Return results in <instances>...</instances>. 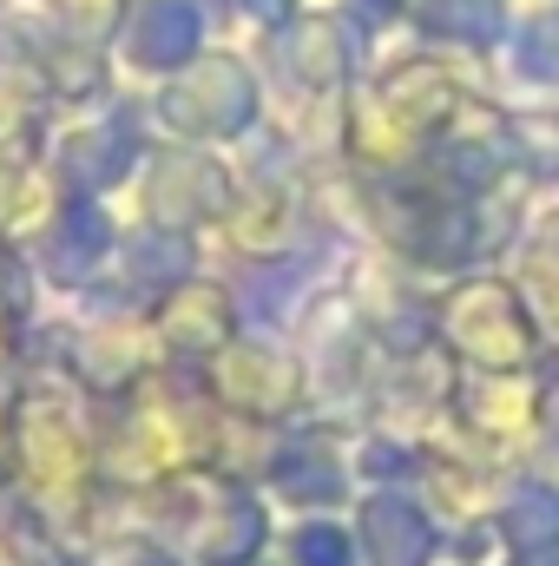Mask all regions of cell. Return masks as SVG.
Here are the masks:
<instances>
[{
  "mask_svg": "<svg viewBox=\"0 0 559 566\" xmlns=\"http://www.w3.org/2000/svg\"><path fill=\"white\" fill-rule=\"evenodd\" d=\"M507 566H559V554H507Z\"/></svg>",
  "mask_w": 559,
  "mask_h": 566,
  "instance_id": "12",
  "label": "cell"
},
{
  "mask_svg": "<svg viewBox=\"0 0 559 566\" xmlns=\"http://www.w3.org/2000/svg\"><path fill=\"white\" fill-rule=\"evenodd\" d=\"M434 336L454 356V369H474V376L547 369V329L520 296V283L507 277H461L434 303Z\"/></svg>",
  "mask_w": 559,
  "mask_h": 566,
  "instance_id": "2",
  "label": "cell"
},
{
  "mask_svg": "<svg viewBox=\"0 0 559 566\" xmlns=\"http://www.w3.org/2000/svg\"><path fill=\"white\" fill-rule=\"evenodd\" d=\"M520 296L534 303L540 329L559 343V231L540 224L527 244H520Z\"/></svg>",
  "mask_w": 559,
  "mask_h": 566,
  "instance_id": "10",
  "label": "cell"
},
{
  "mask_svg": "<svg viewBox=\"0 0 559 566\" xmlns=\"http://www.w3.org/2000/svg\"><path fill=\"white\" fill-rule=\"evenodd\" d=\"M145 323H151V336H158L165 369H211V363L244 336L238 296H231V283H218V277L171 283V290L145 310Z\"/></svg>",
  "mask_w": 559,
  "mask_h": 566,
  "instance_id": "5",
  "label": "cell"
},
{
  "mask_svg": "<svg viewBox=\"0 0 559 566\" xmlns=\"http://www.w3.org/2000/svg\"><path fill=\"white\" fill-rule=\"evenodd\" d=\"M283 566H362L356 547V527L342 514H309V521H289L277 534Z\"/></svg>",
  "mask_w": 559,
  "mask_h": 566,
  "instance_id": "9",
  "label": "cell"
},
{
  "mask_svg": "<svg viewBox=\"0 0 559 566\" xmlns=\"http://www.w3.org/2000/svg\"><path fill=\"white\" fill-rule=\"evenodd\" d=\"M139 198L151 231L191 238L204 224H224V211L238 198V165L218 158L211 145H158L139 171Z\"/></svg>",
  "mask_w": 559,
  "mask_h": 566,
  "instance_id": "4",
  "label": "cell"
},
{
  "mask_svg": "<svg viewBox=\"0 0 559 566\" xmlns=\"http://www.w3.org/2000/svg\"><path fill=\"white\" fill-rule=\"evenodd\" d=\"M204 376V396L231 416V422L251 428H296L303 416H316V389H309V369L289 343L271 336H238Z\"/></svg>",
  "mask_w": 559,
  "mask_h": 566,
  "instance_id": "3",
  "label": "cell"
},
{
  "mask_svg": "<svg viewBox=\"0 0 559 566\" xmlns=\"http://www.w3.org/2000/svg\"><path fill=\"white\" fill-rule=\"evenodd\" d=\"M349 527L362 566H441L447 560V521L421 488H362L349 501Z\"/></svg>",
  "mask_w": 559,
  "mask_h": 566,
  "instance_id": "6",
  "label": "cell"
},
{
  "mask_svg": "<svg viewBox=\"0 0 559 566\" xmlns=\"http://www.w3.org/2000/svg\"><path fill=\"white\" fill-rule=\"evenodd\" d=\"M46 20L66 33V40H80V46H113L119 33H126V20H133V0H46Z\"/></svg>",
  "mask_w": 559,
  "mask_h": 566,
  "instance_id": "11",
  "label": "cell"
},
{
  "mask_svg": "<svg viewBox=\"0 0 559 566\" xmlns=\"http://www.w3.org/2000/svg\"><path fill=\"white\" fill-rule=\"evenodd\" d=\"M139 507L184 554V566H271L283 534L271 494L244 474H224V468H198Z\"/></svg>",
  "mask_w": 559,
  "mask_h": 566,
  "instance_id": "1",
  "label": "cell"
},
{
  "mask_svg": "<svg viewBox=\"0 0 559 566\" xmlns=\"http://www.w3.org/2000/svg\"><path fill=\"white\" fill-rule=\"evenodd\" d=\"M283 66H289V86L303 99H336L349 93V73H356V27L342 13H296L277 33Z\"/></svg>",
  "mask_w": 559,
  "mask_h": 566,
  "instance_id": "7",
  "label": "cell"
},
{
  "mask_svg": "<svg viewBox=\"0 0 559 566\" xmlns=\"http://www.w3.org/2000/svg\"><path fill=\"white\" fill-rule=\"evenodd\" d=\"M0 566H86L80 547L20 494H0Z\"/></svg>",
  "mask_w": 559,
  "mask_h": 566,
  "instance_id": "8",
  "label": "cell"
}]
</instances>
